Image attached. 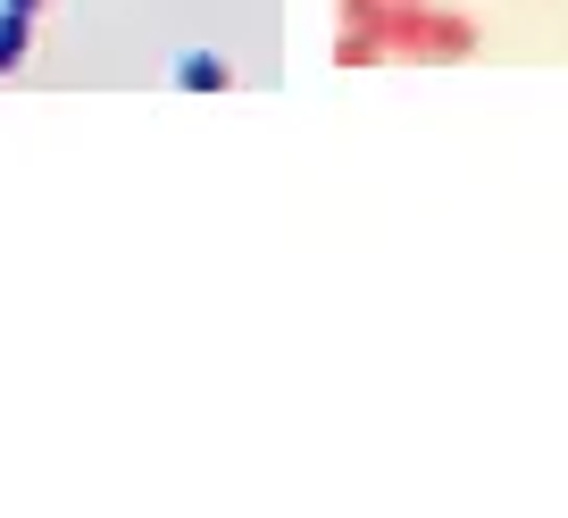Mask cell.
I'll return each instance as SVG.
<instances>
[{
    "mask_svg": "<svg viewBox=\"0 0 568 518\" xmlns=\"http://www.w3.org/2000/svg\"><path fill=\"white\" fill-rule=\"evenodd\" d=\"M376 34H385V59H435V68H452V59L477 51V18L426 9V0H393L385 18H376Z\"/></svg>",
    "mask_w": 568,
    "mask_h": 518,
    "instance_id": "obj_1",
    "label": "cell"
},
{
    "mask_svg": "<svg viewBox=\"0 0 568 518\" xmlns=\"http://www.w3.org/2000/svg\"><path fill=\"white\" fill-rule=\"evenodd\" d=\"M376 59H385V34H376V26H343L335 34V68H376Z\"/></svg>",
    "mask_w": 568,
    "mask_h": 518,
    "instance_id": "obj_2",
    "label": "cell"
},
{
    "mask_svg": "<svg viewBox=\"0 0 568 518\" xmlns=\"http://www.w3.org/2000/svg\"><path fill=\"white\" fill-rule=\"evenodd\" d=\"M26 42H34V26H26V9H9V0H0V75L18 68L26 59Z\"/></svg>",
    "mask_w": 568,
    "mask_h": 518,
    "instance_id": "obj_3",
    "label": "cell"
},
{
    "mask_svg": "<svg viewBox=\"0 0 568 518\" xmlns=\"http://www.w3.org/2000/svg\"><path fill=\"white\" fill-rule=\"evenodd\" d=\"M176 84L184 92H226V59H176Z\"/></svg>",
    "mask_w": 568,
    "mask_h": 518,
    "instance_id": "obj_4",
    "label": "cell"
},
{
    "mask_svg": "<svg viewBox=\"0 0 568 518\" xmlns=\"http://www.w3.org/2000/svg\"><path fill=\"white\" fill-rule=\"evenodd\" d=\"M335 9H343V26H376V18L393 9V0H335Z\"/></svg>",
    "mask_w": 568,
    "mask_h": 518,
    "instance_id": "obj_5",
    "label": "cell"
},
{
    "mask_svg": "<svg viewBox=\"0 0 568 518\" xmlns=\"http://www.w3.org/2000/svg\"><path fill=\"white\" fill-rule=\"evenodd\" d=\"M9 9H26V18H34V9H42V0H9Z\"/></svg>",
    "mask_w": 568,
    "mask_h": 518,
    "instance_id": "obj_6",
    "label": "cell"
}]
</instances>
